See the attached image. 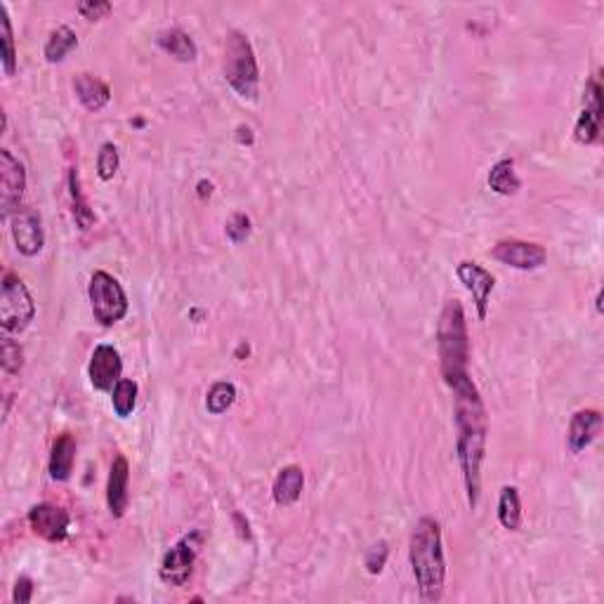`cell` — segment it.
<instances>
[{
    "mask_svg": "<svg viewBox=\"0 0 604 604\" xmlns=\"http://www.w3.org/2000/svg\"><path fill=\"white\" fill-rule=\"evenodd\" d=\"M453 390V411H456V456L461 465L463 482L468 491V505L477 507L482 494V463L486 449V411L484 401L474 388L473 378L465 376L449 385Z\"/></svg>",
    "mask_w": 604,
    "mask_h": 604,
    "instance_id": "obj_1",
    "label": "cell"
},
{
    "mask_svg": "<svg viewBox=\"0 0 604 604\" xmlns=\"http://www.w3.org/2000/svg\"><path fill=\"white\" fill-rule=\"evenodd\" d=\"M409 559L421 598L425 602H439L444 595L446 557L442 526H439L437 519H418V525L413 526V534H411Z\"/></svg>",
    "mask_w": 604,
    "mask_h": 604,
    "instance_id": "obj_2",
    "label": "cell"
},
{
    "mask_svg": "<svg viewBox=\"0 0 604 604\" xmlns=\"http://www.w3.org/2000/svg\"><path fill=\"white\" fill-rule=\"evenodd\" d=\"M439 369L446 385H453L461 378L470 376V338L465 312L458 300H449L439 314L437 324Z\"/></svg>",
    "mask_w": 604,
    "mask_h": 604,
    "instance_id": "obj_3",
    "label": "cell"
},
{
    "mask_svg": "<svg viewBox=\"0 0 604 604\" xmlns=\"http://www.w3.org/2000/svg\"><path fill=\"white\" fill-rule=\"evenodd\" d=\"M224 80L239 98H257L260 68H257V57L251 40L241 31H229L227 40H224Z\"/></svg>",
    "mask_w": 604,
    "mask_h": 604,
    "instance_id": "obj_4",
    "label": "cell"
},
{
    "mask_svg": "<svg viewBox=\"0 0 604 604\" xmlns=\"http://www.w3.org/2000/svg\"><path fill=\"white\" fill-rule=\"evenodd\" d=\"M88 297H90L92 317L99 326L109 328V326L123 321L128 314V296L123 291V286L119 284L116 276L109 272H95L88 284Z\"/></svg>",
    "mask_w": 604,
    "mask_h": 604,
    "instance_id": "obj_5",
    "label": "cell"
},
{
    "mask_svg": "<svg viewBox=\"0 0 604 604\" xmlns=\"http://www.w3.org/2000/svg\"><path fill=\"white\" fill-rule=\"evenodd\" d=\"M36 317V302L17 274L7 272L0 293V326L5 336L22 333Z\"/></svg>",
    "mask_w": 604,
    "mask_h": 604,
    "instance_id": "obj_6",
    "label": "cell"
},
{
    "mask_svg": "<svg viewBox=\"0 0 604 604\" xmlns=\"http://www.w3.org/2000/svg\"><path fill=\"white\" fill-rule=\"evenodd\" d=\"M199 541H201V534L199 531H194V534L184 536L182 541H177L175 546L163 555L159 569L161 581L175 588L187 586V581L192 578V571H194L196 553H199Z\"/></svg>",
    "mask_w": 604,
    "mask_h": 604,
    "instance_id": "obj_7",
    "label": "cell"
},
{
    "mask_svg": "<svg viewBox=\"0 0 604 604\" xmlns=\"http://www.w3.org/2000/svg\"><path fill=\"white\" fill-rule=\"evenodd\" d=\"M26 192V171L19 159H15L10 149L0 151V205L3 217H10L15 211H22L19 203Z\"/></svg>",
    "mask_w": 604,
    "mask_h": 604,
    "instance_id": "obj_8",
    "label": "cell"
},
{
    "mask_svg": "<svg viewBox=\"0 0 604 604\" xmlns=\"http://www.w3.org/2000/svg\"><path fill=\"white\" fill-rule=\"evenodd\" d=\"M491 257L498 260L501 265H507V267L531 272V269H538L546 265L547 253L541 244H534V241L505 239L494 245Z\"/></svg>",
    "mask_w": 604,
    "mask_h": 604,
    "instance_id": "obj_9",
    "label": "cell"
},
{
    "mask_svg": "<svg viewBox=\"0 0 604 604\" xmlns=\"http://www.w3.org/2000/svg\"><path fill=\"white\" fill-rule=\"evenodd\" d=\"M599 130H602V88L598 78H590L586 86V98H583V111L574 128L576 142H598Z\"/></svg>",
    "mask_w": 604,
    "mask_h": 604,
    "instance_id": "obj_10",
    "label": "cell"
},
{
    "mask_svg": "<svg viewBox=\"0 0 604 604\" xmlns=\"http://www.w3.org/2000/svg\"><path fill=\"white\" fill-rule=\"evenodd\" d=\"M120 373H123V361H120L119 349L114 345H98L88 364L92 388L99 392H111L120 380Z\"/></svg>",
    "mask_w": 604,
    "mask_h": 604,
    "instance_id": "obj_11",
    "label": "cell"
},
{
    "mask_svg": "<svg viewBox=\"0 0 604 604\" xmlns=\"http://www.w3.org/2000/svg\"><path fill=\"white\" fill-rule=\"evenodd\" d=\"M29 525L36 536L50 543H62L68 536L71 517L64 507L52 505V503H38L29 510Z\"/></svg>",
    "mask_w": 604,
    "mask_h": 604,
    "instance_id": "obj_12",
    "label": "cell"
},
{
    "mask_svg": "<svg viewBox=\"0 0 604 604\" xmlns=\"http://www.w3.org/2000/svg\"><path fill=\"white\" fill-rule=\"evenodd\" d=\"M12 239L17 251L26 257H34L43 251L46 245V234H43V223H40V215L31 208L26 211H17L12 217Z\"/></svg>",
    "mask_w": 604,
    "mask_h": 604,
    "instance_id": "obj_13",
    "label": "cell"
},
{
    "mask_svg": "<svg viewBox=\"0 0 604 604\" xmlns=\"http://www.w3.org/2000/svg\"><path fill=\"white\" fill-rule=\"evenodd\" d=\"M456 274L458 279H461V284L473 293L474 305H477V317L484 321L486 312H489V297L491 293H494V286H496L494 274L486 272L482 265L470 263V260H463V263L456 267Z\"/></svg>",
    "mask_w": 604,
    "mask_h": 604,
    "instance_id": "obj_14",
    "label": "cell"
},
{
    "mask_svg": "<svg viewBox=\"0 0 604 604\" xmlns=\"http://www.w3.org/2000/svg\"><path fill=\"white\" fill-rule=\"evenodd\" d=\"M128 484H130V465H128L126 456H116L109 470L107 482V505L109 513L114 517H123L130 503V494H128Z\"/></svg>",
    "mask_w": 604,
    "mask_h": 604,
    "instance_id": "obj_15",
    "label": "cell"
},
{
    "mask_svg": "<svg viewBox=\"0 0 604 604\" xmlns=\"http://www.w3.org/2000/svg\"><path fill=\"white\" fill-rule=\"evenodd\" d=\"M599 430H602V413H599V411H576L569 422V432H567V442H569L571 453H583V451L598 439Z\"/></svg>",
    "mask_w": 604,
    "mask_h": 604,
    "instance_id": "obj_16",
    "label": "cell"
},
{
    "mask_svg": "<svg viewBox=\"0 0 604 604\" xmlns=\"http://www.w3.org/2000/svg\"><path fill=\"white\" fill-rule=\"evenodd\" d=\"M302 489H305V473H302L300 465H286V468H281L279 474L274 477V503L281 507L293 505V503H297V498L302 496Z\"/></svg>",
    "mask_w": 604,
    "mask_h": 604,
    "instance_id": "obj_17",
    "label": "cell"
},
{
    "mask_svg": "<svg viewBox=\"0 0 604 604\" xmlns=\"http://www.w3.org/2000/svg\"><path fill=\"white\" fill-rule=\"evenodd\" d=\"M74 92L78 102L88 109V111H99L111 99V90L104 80L95 78L90 74H78L74 80Z\"/></svg>",
    "mask_w": 604,
    "mask_h": 604,
    "instance_id": "obj_18",
    "label": "cell"
},
{
    "mask_svg": "<svg viewBox=\"0 0 604 604\" xmlns=\"http://www.w3.org/2000/svg\"><path fill=\"white\" fill-rule=\"evenodd\" d=\"M74 463H76V439L68 432L59 434L52 444L50 453V477L55 482H67L74 473Z\"/></svg>",
    "mask_w": 604,
    "mask_h": 604,
    "instance_id": "obj_19",
    "label": "cell"
},
{
    "mask_svg": "<svg viewBox=\"0 0 604 604\" xmlns=\"http://www.w3.org/2000/svg\"><path fill=\"white\" fill-rule=\"evenodd\" d=\"M156 43H159V47L163 52H168L172 59H177V62H194L196 57H199V47H196L194 38L189 34H184L182 29H168V31H161L159 36H156Z\"/></svg>",
    "mask_w": 604,
    "mask_h": 604,
    "instance_id": "obj_20",
    "label": "cell"
},
{
    "mask_svg": "<svg viewBox=\"0 0 604 604\" xmlns=\"http://www.w3.org/2000/svg\"><path fill=\"white\" fill-rule=\"evenodd\" d=\"M489 187L491 192H496L501 196H513L517 194L522 187V180L515 172V161L513 159H501L494 163L489 171Z\"/></svg>",
    "mask_w": 604,
    "mask_h": 604,
    "instance_id": "obj_21",
    "label": "cell"
},
{
    "mask_svg": "<svg viewBox=\"0 0 604 604\" xmlns=\"http://www.w3.org/2000/svg\"><path fill=\"white\" fill-rule=\"evenodd\" d=\"M68 194H71V211H74V220L80 229H90L95 224V213H92L90 203H88L83 187H80L78 168L68 171Z\"/></svg>",
    "mask_w": 604,
    "mask_h": 604,
    "instance_id": "obj_22",
    "label": "cell"
},
{
    "mask_svg": "<svg viewBox=\"0 0 604 604\" xmlns=\"http://www.w3.org/2000/svg\"><path fill=\"white\" fill-rule=\"evenodd\" d=\"M498 522L503 529L517 531L522 525V501H519L517 486H503L498 498Z\"/></svg>",
    "mask_w": 604,
    "mask_h": 604,
    "instance_id": "obj_23",
    "label": "cell"
},
{
    "mask_svg": "<svg viewBox=\"0 0 604 604\" xmlns=\"http://www.w3.org/2000/svg\"><path fill=\"white\" fill-rule=\"evenodd\" d=\"M76 46H78V36H76V31L71 29V26H57V29L50 34V38L46 40L43 55H46V59L50 64H57L62 62Z\"/></svg>",
    "mask_w": 604,
    "mask_h": 604,
    "instance_id": "obj_24",
    "label": "cell"
},
{
    "mask_svg": "<svg viewBox=\"0 0 604 604\" xmlns=\"http://www.w3.org/2000/svg\"><path fill=\"white\" fill-rule=\"evenodd\" d=\"M236 401V388L234 382L229 380H217L208 394H205V411L211 416H223L224 411L232 409V404Z\"/></svg>",
    "mask_w": 604,
    "mask_h": 604,
    "instance_id": "obj_25",
    "label": "cell"
},
{
    "mask_svg": "<svg viewBox=\"0 0 604 604\" xmlns=\"http://www.w3.org/2000/svg\"><path fill=\"white\" fill-rule=\"evenodd\" d=\"M137 382L130 380V378H120L116 382V388L111 390V406H114L116 416L119 418H128L132 416V411L137 406Z\"/></svg>",
    "mask_w": 604,
    "mask_h": 604,
    "instance_id": "obj_26",
    "label": "cell"
},
{
    "mask_svg": "<svg viewBox=\"0 0 604 604\" xmlns=\"http://www.w3.org/2000/svg\"><path fill=\"white\" fill-rule=\"evenodd\" d=\"M0 43H3V68H5V76H15V71H17V50H15L10 15H7V7L3 3H0Z\"/></svg>",
    "mask_w": 604,
    "mask_h": 604,
    "instance_id": "obj_27",
    "label": "cell"
},
{
    "mask_svg": "<svg viewBox=\"0 0 604 604\" xmlns=\"http://www.w3.org/2000/svg\"><path fill=\"white\" fill-rule=\"evenodd\" d=\"M119 166H120V156H119V149H116V144L104 142L102 147H99V154H98V175H99V180H104V182L114 180Z\"/></svg>",
    "mask_w": 604,
    "mask_h": 604,
    "instance_id": "obj_28",
    "label": "cell"
},
{
    "mask_svg": "<svg viewBox=\"0 0 604 604\" xmlns=\"http://www.w3.org/2000/svg\"><path fill=\"white\" fill-rule=\"evenodd\" d=\"M0 364H3V370L10 373V376H17L24 366L22 348H19V342L12 340L10 336L3 338V348H0Z\"/></svg>",
    "mask_w": 604,
    "mask_h": 604,
    "instance_id": "obj_29",
    "label": "cell"
},
{
    "mask_svg": "<svg viewBox=\"0 0 604 604\" xmlns=\"http://www.w3.org/2000/svg\"><path fill=\"white\" fill-rule=\"evenodd\" d=\"M224 232H227V239L232 241V244H244L248 236H251V217L245 215V213H234V215L229 217L227 224H224Z\"/></svg>",
    "mask_w": 604,
    "mask_h": 604,
    "instance_id": "obj_30",
    "label": "cell"
},
{
    "mask_svg": "<svg viewBox=\"0 0 604 604\" xmlns=\"http://www.w3.org/2000/svg\"><path fill=\"white\" fill-rule=\"evenodd\" d=\"M388 557H390L388 541H378L376 546L369 547V553H366V557H364L366 571L373 576L380 574V571L385 569V565H388Z\"/></svg>",
    "mask_w": 604,
    "mask_h": 604,
    "instance_id": "obj_31",
    "label": "cell"
},
{
    "mask_svg": "<svg viewBox=\"0 0 604 604\" xmlns=\"http://www.w3.org/2000/svg\"><path fill=\"white\" fill-rule=\"evenodd\" d=\"M111 12V3H104V0H86L78 5V15L88 22H99Z\"/></svg>",
    "mask_w": 604,
    "mask_h": 604,
    "instance_id": "obj_32",
    "label": "cell"
},
{
    "mask_svg": "<svg viewBox=\"0 0 604 604\" xmlns=\"http://www.w3.org/2000/svg\"><path fill=\"white\" fill-rule=\"evenodd\" d=\"M34 590L36 586L29 576H19L15 590H12V599H15V604H29L34 599Z\"/></svg>",
    "mask_w": 604,
    "mask_h": 604,
    "instance_id": "obj_33",
    "label": "cell"
},
{
    "mask_svg": "<svg viewBox=\"0 0 604 604\" xmlns=\"http://www.w3.org/2000/svg\"><path fill=\"white\" fill-rule=\"evenodd\" d=\"M236 140L241 144H253V130L248 126H239L236 128Z\"/></svg>",
    "mask_w": 604,
    "mask_h": 604,
    "instance_id": "obj_34",
    "label": "cell"
},
{
    "mask_svg": "<svg viewBox=\"0 0 604 604\" xmlns=\"http://www.w3.org/2000/svg\"><path fill=\"white\" fill-rule=\"evenodd\" d=\"M213 194V182H208V180H201L199 182V196L201 199H205V196Z\"/></svg>",
    "mask_w": 604,
    "mask_h": 604,
    "instance_id": "obj_35",
    "label": "cell"
}]
</instances>
